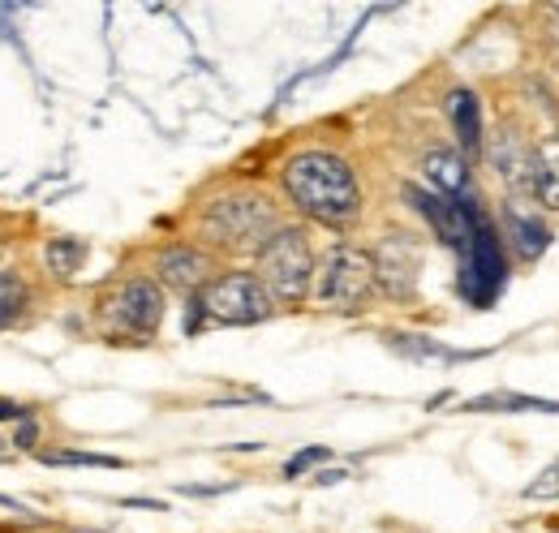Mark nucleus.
I'll return each mask as SVG.
<instances>
[{
  "instance_id": "obj_23",
  "label": "nucleus",
  "mask_w": 559,
  "mask_h": 533,
  "mask_svg": "<svg viewBox=\"0 0 559 533\" xmlns=\"http://www.w3.org/2000/svg\"><path fill=\"white\" fill-rule=\"evenodd\" d=\"M26 417H31V409L9 400V396H0V422H26Z\"/></svg>"
},
{
  "instance_id": "obj_20",
  "label": "nucleus",
  "mask_w": 559,
  "mask_h": 533,
  "mask_svg": "<svg viewBox=\"0 0 559 533\" xmlns=\"http://www.w3.org/2000/svg\"><path fill=\"white\" fill-rule=\"evenodd\" d=\"M332 456L323 448V443H314V448H301V452H293L289 460H284V478H301L306 469H314V465H323V460Z\"/></svg>"
},
{
  "instance_id": "obj_3",
  "label": "nucleus",
  "mask_w": 559,
  "mask_h": 533,
  "mask_svg": "<svg viewBox=\"0 0 559 533\" xmlns=\"http://www.w3.org/2000/svg\"><path fill=\"white\" fill-rule=\"evenodd\" d=\"M314 254L310 241L301 228H280L276 237L258 250V271L254 276L263 280V288L271 293V301H284V306H297L306 301L310 284H314Z\"/></svg>"
},
{
  "instance_id": "obj_25",
  "label": "nucleus",
  "mask_w": 559,
  "mask_h": 533,
  "mask_svg": "<svg viewBox=\"0 0 559 533\" xmlns=\"http://www.w3.org/2000/svg\"><path fill=\"white\" fill-rule=\"evenodd\" d=\"M344 478H349V473H344V469H327V473H319V478H314V482H319V486H336V482H344Z\"/></svg>"
},
{
  "instance_id": "obj_16",
  "label": "nucleus",
  "mask_w": 559,
  "mask_h": 533,
  "mask_svg": "<svg viewBox=\"0 0 559 533\" xmlns=\"http://www.w3.org/2000/svg\"><path fill=\"white\" fill-rule=\"evenodd\" d=\"M387 340H392L396 353L413 357V362H478V357H486V353L448 349V344H439V340H430V336H405V331H396V336H387Z\"/></svg>"
},
{
  "instance_id": "obj_17",
  "label": "nucleus",
  "mask_w": 559,
  "mask_h": 533,
  "mask_svg": "<svg viewBox=\"0 0 559 533\" xmlns=\"http://www.w3.org/2000/svg\"><path fill=\"white\" fill-rule=\"evenodd\" d=\"M43 263H48L56 280H69L86 263V241L82 237H52L48 246H43Z\"/></svg>"
},
{
  "instance_id": "obj_11",
  "label": "nucleus",
  "mask_w": 559,
  "mask_h": 533,
  "mask_svg": "<svg viewBox=\"0 0 559 533\" xmlns=\"http://www.w3.org/2000/svg\"><path fill=\"white\" fill-rule=\"evenodd\" d=\"M155 271H160V280L168 288H181V293H190V297H198L215 280L211 254L194 250V246H168V250H160V258H155Z\"/></svg>"
},
{
  "instance_id": "obj_14",
  "label": "nucleus",
  "mask_w": 559,
  "mask_h": 533,
  "mask_svg": "<svg viewBox=\"0 0 559 533\" xmlns=\"http://www.w3.org/2000/svg\"><path fill=\"white\" fill-rule=\"evenodd\" d=\"M534 198L547 211H559V134H547L534 147Z\"/></svg>"
},
{
  "instance_id": "obj_7",
  "label": "nucleus",
  "mask_w": 559,
  "mask_h": 533,
  "mask_svg": "<svg viewBox=\"0 0 559 533\" xmlns=\"http://www.w3.org/2000/svg\"><path fill=\"white\" fill-rule=\"evenodd\" d=\"M405 198L426 215V224L435 228V237L443 241V246L456 250L461 258L469 254V241H473V233H478V220H482L478 207H461V203H452V198H443L435 190H418V185H405Z\"/></svg>"
},
{
  "instance_id": "obj_27",
  "label": "nucleus",
  "mask_w": 559,
  "mask_h": 533,
  "mask_svg": "<svg viewBox=\"0 0 559 533\" xmlns=\"http://www.w3.org/2000/svg\"><path fill=\"white\" fill-rule=\"evenodd\" d=\"M0 443H5V439H0ZM0 460H5V448H0Z\"/></svg>"
},
{
  "instance_id": "obj_19",
  "label": "nucleus",
  "mask_w": 559,
  "mask_h": 533,
  "mask_svg": "<svg viewBox=\"0 0 559 533\" xmlns=\"http://www.w3.org/2000/svg\"><path fill=\"white\" fill-rule=\"evenodd\" d=\"M43 465H91V469H125L121 456H99V452H39Z\"/></svg>"
},
{
  "instance_id": "obj_2",
  "label": "nucleus",
  "mask_w": 559,
  "mask_h": 533,
  "mask_svg": "<svg viewBox=\"0 0 559 533\" xmlns=\"http://www.w3.org/2000/svg\"><path fill=\"white\" fill-rule=\"evenodd\" d=\"M280 233V215L263 194L215 198L203 215V237L224 250H263Z\"/></svg>"
},
{
  "instance_id": "obj_9",
  "label": "nucleus",
  "mask_w": 559,
  "mask_h": 533,
  "mask_svg": "<svg viewBox=\"0 0 559 533\" xmlns=\"http://www.w3.org/2000/svg\"><path fill=\"white\" fill-rule=\"evenodd\" d=\"M108 319L125 327V331H134V336H155L164 323V293H160V284H151V280H129L121 284L117 293H112L108 301Z\"/></svg>"
},
{
  "instance_id": "obj_1",
  "label": "nucleus",
  "mask_w": 559,
  "mask_h": 533,
  "mask_svg": "<svg viewBox=\"0 0 559 533\" xmlns=\"http://www.w3.org/2000/svg\"><path fill=\"white\" fill-rule=\"evenodd\" d=\"M284 194L289 203L319 224H353L362 215V185L349 160L336 151H301L284 164Z\"/></svg>"
},
{
  "instance_id": "obj_15",
  "label": "nucleus",
  "mask_w": 559,
  "mask_h": 533,
  "mask_svg": "<svg viewBox=\"0 0 559 533\" xmlns=\"http://www.w3.org/2000/svg\"><path fill=\"white\" fill-rule=\"evenodd\" d=\"M469 413H559V400L547 396H521V392H486L465 400Z\"/></svg>"
},
{
  "instance_id": "obj_24",
  "label": "nucleus",
  "mask_w": 559,
  "mask_h": 533,
  "mask_svg": "<svg viewBox=\"0 0 559 533\" xmlns=\"http://www.w3.org/2000/svg\"><path fill=\"white\" fill-rule=\"evenodd\" d=\"M125 508H151V512H168V503L164 499H121Z\"/></svg>"
},
{
  "instance_id": "obj_12",
  "label": "nucleus",
  "mask_w": 559,
  "mask_h": 533,
  "mask_svg": "<svg viewBox=\"0 0 559 533\" xmlns=\"http://www.w3.org/2000/svg\"><path fill=\"white\" fill-rule=\"evenodd\" d=\"M448 121L456 129V142H461V155L473 164L482 160V99L469 91V86H456V91H448Z\"/></svg>"
},
{
  "instance_id": "obj_18",
  "label": "nucleus",
  "mask_w": 559,
  "mask_h": 533,
  "mask_svg": "<svg viewBox=\"0 0 559 533\" xmlns=\"http://www.w3.org/2000/svg\"><path fill=\"white\" fill-rule=\"evenodd\" d=\"M26 301H31V293H26V284L18 271H5L0 267V327H13L22 319Z\"/></svg>"
},
{
  "instance_id": "obj_13",
  "label": "nucleus",
  "mask_w": 559,
  "mask_h": 533,
  "mask_svg": "<svg viewBox=\"0 0 559 533\" xmlns=\"http://www.w3.org/2000/svg\"><path fill=\"white\" fill-rule=\"evenodd\" d=\"M504 228H508V241H512V250H516L521 263H538V258L551 250V228L538 220V211L529 215L516 203H508L504 207Z\"/></svg>"
},
{
  "instance_id": "obj_21",
  "label": "nucleus",
  "mask_w": 559,
  "mask_h": 533,
  "mask_svg": "<svg viewBox=\"0 0 559 533\" xmlns=\"http://www.w3.org/2000/svg\"><path fill=\"white\" fill-rule=\"evenodd\" d=\"M521 495H525V499H542V503H547V499H555V495H559V460H555V465H547V469H542L538 478L529 482Z\"/></svg>"
},
{
  "instance_id": "obj_4",
  "label": "nucleus",
  "mask_w": 559,
  "mask_h": 533,
  "mask_svg": "<svg viewBox=\"0 0 559 533\" xmlns=\"http://www.w3.org/2000/svg\"><path fill=\"white\" fill-rule=\"evenodd\" d=\"M375 263H370L366 250L357 246H332L323 254L319 271H314V297H319V306L327 310H340V314H353L362 310L370 293H375Z\"/></svg>"
},
{
  "instance_id": "obj_8",
  "label": "nucleus",
  "mask_w": 559,
  "mask_h": 533,
  "mask_svg": "<svg viewBox=\"0 0 559 533\" xmlns=\"http://www.w3.org/2000/svg\"><path fill=\"white\" fill-rule=\"evenodd\" d=\"M370 263H375V280L387 297H413L422 271V241L409 233H387L370 254Z\"/></svg>"
},
{
  "instance_id": "obj_26",
  "label": "nucleus",
  "mask_w": 559,
  "mask_h": 533,
  "mask_svg": "<svg viewBox=\"0 0 559 533\" xmlns=\"http://www.w3.org/2000/svg\"><path fill=\"white\" fill-rule=\"evenodd\" d=\"M82 533H104V529H82Z\"/></svg>"
},
{
  "instance_id": "obj_5",
  "label": "nucleus",
  "mask_w": 559,
  "mask_h": 533,
  "mask_svg": "<svg viewBox=\"0 0 559 533\" xmlns=\"http://www.w3.org/2000/svg\"><path fill=\"white\" fill-rule=\"evenodd\" d=\"M198 306H203L207 323H224V327H250V323L271 319V293L254 271L215 276L203 293H198Z\"/></svg>"
},
{
  "instance_id": "obj_10",
  "label": "nucleus",
  "mask_w": 559,
  "mask_h": 533,
  "mask_svg": "<svg viewBox=\"0 0 559 533\" xmlns=\"http://www.w3.org/2000/svg\"><path fill=\"white\" fill-rule=\"evenodd\" d=\"M422 172H426V181H430V190H435V194L452 198V203H461V207H478V190H473V164L465 160L461 151H452V147L426 151Z\"/></svg>"
},
{
  "instance_id": "obj_6",
  "label": "nucleus",
  "mask_w": 559,
  "mask_h": 533,
  "mask_svg": "<svg viewBox=\"0 0 559 533\" xmlns=\"http://www.w3.org/2000/svg\"><path fill=\"white\" fill-rule=\"evenodd\" d=\"M461 297L473 310H491L495 297L508 288V258H504V241H499L495 224L478 220V233L469 241V254L461 258Z\"/></svg>"
},
{
  "instance_id": "obj_22",
  "label": "nucleus",
  "mask_w": 559,
  "mask_h": 533,
  "mask_svg": "<svg viewBox=\"0 0 559 533\" xmlns=\"http://www.w3.org/2000/svg\"><path fill=\"white\" fill-rule=\"evenodd\" d=\"M35 439H39V426H35V417H26L18 426V435H13V443H18L22 452H35Z\"/></svg>"
}]
</instances>
